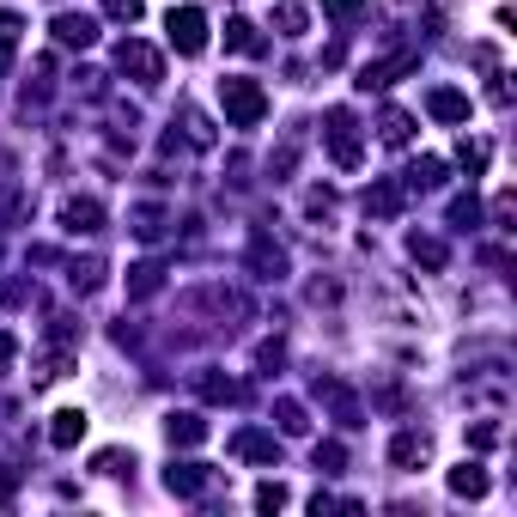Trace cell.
Listing matches in <instances>:
<instances>
[{"instance_id": "obj_1", "label": "cell", "mask_w": 517, "mask_h": 517, "mask_svg": "<svg viewBox=\"0 0 517 517\" xmlns=\"http://www.w3.org/2000/svg\"><path fill=\"white\" fill-rule=\"evenodd\" d=\"M219 110H226V122L232 128H256L262 116H268V92L256 86V80H219Z\"/></svg>"}, {"instance_id": "obj_2", "label": "cell", "mask_w": 517, "mask_h": 517, "mask_svg": "<svg viewBox=\"0 0 517 517\" xmlns=\"http://www.w3.org/2000/svg\"><path fill=\"white\" fill-rule=\"evenodd\" d=\"M323 140H329V159H335L341 171H359L365 146H359V122H353V110H329V116H323Z\"/></svg>"}, {"instance_id": "obj_3", "label": "cell", "mask_w": 517, "mask_h": 517, "mask_svg": "<svg viewBox=\"0 0 517 517\" xmlns=\"http://www.w3.org/2000/svg\"><path fill=\"white\" fill-rule=\"evenodd\" d=\"M116 67L128 73L134 86H159V80H165V55H159L153 43H140V37H128V43L116 49Z\"/></svg>"}, {"instance_id": "obj_4", "label": "cell", "mask_w": 517, "mask_h": 517, "mask_svg": "<svg viewBox=\"0 0 517 517\" xmlns=\"http://www.w3.org/2000/svg\"><path fill=\"white\" fill-rule=\"evenodd\" d=\"M414 67H420V49H396V55H384V61H365L353 86H359V92H390L402 73H414Z\"/></svg>"}, {"instance_id": "obj_5", "label": "cell", "mask_w": 517, "mask_h": 517, "mask_svg": "<svg viewBox=\"0 0 517 517\" xmlns=\"http://www.w3.org/2000/svg\"><path fill=\"white\" fill-rule=\"evenodd\" d=\"M165 31H171V49L177 55H201L207 49V13L201 7H171Z\"/></svg>"}, {"instance_id": "obj_6", "label": "cell", "mask_w": 517, "mask_h": 517, "mask_svg": "<svg viewBox=\"0 0 517 517\" xmlns=\"http://www.w3.org/2000/svg\"><path fill=\"white\" fill-rule=\"evenodd\" d=\"M49 31H55L61 49H92V43H98V19H92V13H55Z\"/></svg>"}, {"instance_id": "obj_7", "label": "cell", "mask_w": 517, "mask_h": 517, "mask_svg": "<svg viewBox=\"0 0 517 517\" xmlns=\"http://www.w3.org/2000/svg\"><path fill=\"white\" fill-rule=\"evenodd\" d=\"M232 451H238L244 463H268V469H280V438L262 432V426H244V432L232 438Z\"/></svg>"}, {"instance_id": "obj_8", "label": "cell", "mask_w": 517, "mask_h": 517, "mask_svg": "<svg viewBox=\"0 0 517 517\" xmlns=\"http://www.w3.org/2000/svg\"><path fill=\"white\" fill-rule=\"evenodd\" d=\"M250 274H256V280H286V250H280L268 232L250 238Z\"/></svg>"}, {"instance_id": "obj_9", "label": "cell", "mask_w": 517, "mask_h": 517, "mask_svg": "<svg viewBox=\"0 0 517 517\" xmlns=\"http://www.w3.org/2000/svg\"><path fill=\"white\" fill-rule=\"evenodd\" d=\"M86 426H92L86 408H55V414H49V445H55V451H73V445L86 438Z\"/></svg>"}, {"instance_id": "obj_10", "label": "cell", "mask_w": 517, "mask_h": 517, "mask_svg": "<svg viewBox=\"0 0 517 517\" xmlns=\"http://www.w3.org/2000/svg\"><path fill=\"white\" fill-rule=\"evenodd\" d=\"M207 481H213V469H207V463H171V469H165V487H171L177 499H201V493H207Z\"/></svg>"}, {"instance_id": "obj_11", "label": "cell", "mask_w": 517, "mask_h": 517, "mask_svg": "<svg viewBox=\"0 0 517 517\" xmlns=\"http://www.w3.org/2000/svg\"><path fill=\"white\" fill-rule=\"evenodd\" d=\"M61 226H67L73 238H92V232H104V207H98V201H67V207H61Z\"/></svg>"}, {"instance_id": "obj_12", "label": "cell", "mask_w": 517, "mask_h": 517, "mask_svg": "<svg viewBox=\"0 0 517 517\" xmlns=\"http://www.w3.org/2000/svg\"><path fill=\"white\" fill-rule=\"evenodd\" d=\"M426 457H432V438H426V432H396V438H390V463H396V469H420Z\"/></svg>"}, {"instance_id": "obj_13", "label": "cell", "mask_w": 517, "mask_h": 517, "mask_svg": "<svg viewBox=\"0 0 517 517\" xmlns=\"http://www.w3.org/2000/svg\"><path fill=\"white\" fill-rule=\"evenodd\" d=\"M426 116H432V122H469V92L438 86V92L426 98Z\"/></svg>"}, {"instance_id": "obj_14", "label": "cell", "mask_w": 517, "mask_h": 517, "mask_svg": "<svg viewBox=\"0 0 517 517\" xmlns=\"http://www.w3.org/2000/svg\"><path fill=\"white\" fill-rule=\"evenodd\" d=\"M165 438H171V451H189V445H201V438H207V420L195 408H183V414L165 420Z\"/></svg>"}, {"instance_id": "obj_15", "label": "cell", "mask_w": 517, "mask_h": 517, "mask_svg": "<svg viewBox=\"0 0 517 517\" xmlns=\"http://www.w3.org/2000/svg\"><path fill=\"white\" fill-rule=\"evenodd\" d=\"M195 390H201V402H213V408H232V402H238V384H232L226 372H195Z\"/></svg>"}, {"instance_id": "obj_16", "label": "cell", "mask_w": 517, "mask_h": 517, "mask_svg": "<svg viewBox=\"0 0 517 517\" xmlns=\"http://www.w3.org/2000/svg\"><path fill=\"white\" fill-rule=\"evenodd\" d=\"M487 487H493V481H487L481 463H457V469H451V493H457V499H487Z\"/></svg>"}, {"instance_id": "obj_17", "label": "cell", "mask_w": 517, "mask_h": 517, "mask_svg": "<svg viewBox=\"0 0 517 517\" xmlns=\"http://www.w3.org/2000/svg\"><path fill=\"white\" fill-rule=\"evenodd\" d=\"M365 213H372V219H396L402 213V183H372V189H365Z\"/></svg>"}, {"instance_id": "obj_18", "label": "cell", "mask_w": 517, "mask_h": 517, "mask_svg": "<svg viewBox=\"0 0 517 517\" xmlns=\"http://www.w3.org/2000/svg\"><path fill=\"white\" fill-rule=\"evenodd\" d=\"M226 49H238V55H262V49H268V37H262L250 19H226Z\"/></svg>"}, {"instance_id": "obj_19", "label": "cell", "mask_w": 517, "mask_h": 517, "mask_svg": "<svg viewBox=\"0 0 517 517\" xmlns=\"http://www.w3.org/2000/svg\"><path fill=\"white\" fill-rule=\"evenodd\" d=\"M451 177H445V159H414L408 165V189H420V195H432V189H445Z\"/></svg>"}, {"instance_id": "obj_20", "label": "cell", "mask_w": 517, "mask_h": 517, "mask_svg": "<svg viewBox=\"0 0 517 517\" xmlns=\"http://www.w3.org/2000/svg\"><path fill=\"white\" fill-rule=\"evenodd\" d=\"M159 286H165V268L159 262H134L128 268V299H153Z\"/></svg>"}, {"instance_id": "obj_21", "label": "cell", "mask_w": 517, "mask_h": 517, "mask_svg": "<svg viewBox=\"0 0 517 517\" xmlns=\"http://www.w3.org/2000/svg\"><path fill=\"white\" fill-rule=\"evenodd\" d=\"M378 134H384V146H408V140H414V116L390 104V110L378 116Z\"/></svg>"}, {"instance_id": "obj_22", "label": "cell", "mask_w": 517, "mask_h": 517, "mask_svg": "<svg viewBox=\"0 0 517 517\" xmlns=\"http://www.w3.org/2000/svg\"><path fill=\"white\" fill-rule=\"evenodd\" d=\"M274 420H280V432H286V438H305V432H311V420H305V408H299V402H292V396H280V402H274Z\"/></svg>"}, {"instance_id": "obj_23", "label": "cell", "mask_w": 517, "mask_h": 517, "mask_svg": "<svg viewBox=\"0 0 517 517\" xmlns=\"http://www.w3.org/2000/svg\"><path fill=\"white\" fill-rule=\"evenodd\" d=\"M67 286H73V292H98V286H104V262H98V256L73 262V268H67Z\"/></svg>"}, {"instance_id": "obj_24", "label": "cell", "mask_w": 517, "mask_h": 517, "mask_svg": "<svg viewBox=\"0 0 517 517\" xmlns=\"http://www.w3.org/2000/svg\"><path fill=\"white\" fill-rule=\"evenodd\" d=\"M408 256H414V262H426V268H445V244L426 238V232H414V238H408Z\"/></svg>"}, {"instance_id": "obj_25", "label": "cell", "mask_w": 517, "mask_h": 517, "mask_svg": "<svg viewBox=\"0 0 517 517\" xmlns=\"http://www.w3.org/2000/svg\"><path fill=\"white\" fill-rule=\"evenodd\" d=\"M274 25H280V37H305V7H299V0H280Z\"/></svg>"}, {"instance_id": "obj_26", "label": "cell", "mask_w": 517, "mask_h": 517, "mask_svg": "<svg viewBox=\"0 0 517 517\" xmlns=\"http://www.w3.org/2000/svg\"><path fill=\"white\" fill-rule=\"evenodd\" d=\"M311 463H317L323 475H335V469H347V445H341V438H323V445L311 451Z\"/></svg>"}, {"instance_id": "obj_27", "label": "cell", "mask_w": 517, "mask_h": 517, "mask_svg": "<svg viewBox=\"0 0 517 517\" xmlns=\"http://www.w3.org/2000/svg\"><path fill=\"white\" fill-rule=\"evenodd\" d=\"M451 226H457V232H475V226H481V201H475V195H457V201H451Z\"/></svg>"}, {"instance_id": "obj_28", "label": "cell", "mask_w": 517, "mask_h": 517, "mask_svg": "<svg viewBox=\"0 0 517 517\" xmlns=\"http://www.w3.org/2000/svg\"><path fill=\"white\" fill-rule=\"evenodd\" d=\"M457 159H463V171H469V177H481L493 153H487V140H463V146H457Z\"/></svg>"}, {"instance_id": "obj_29", "label": "cell", "mask_w": 517, "mask_h": 517, "mask_svg": "<svg viewBox=\"0 0 517 517\" xmlns=\"http://www.w3.org/2000/svg\"><path fill=\"white\" fill-rule=\"evenodd\" d=\"M146 13V0H104V19H116V25H134Z\"/></svg>"}, {"instance_id": "obj_30", "label": "cell", "mask_w": 517, "mask_h": 517, "mask_svg": "<svg viewBox=\"0 0 517 517\" xmlns=\"http://www.w3.org/2000/svg\"><path fill=\"white\" fill-rule=\"evenodd\" d=\"M92 469H98V475H122V469H134V457H128V451H98Z\"/></svg>"}, {"instance_id": "obj_31", "label": "cell", "mask_w": 517, "mask_h": 517, "mask_svg": "<svg viewBox=\"0 0 517 517\" xmlns=\"http://www.w3.org/2000/svg\"><path fill=\"white\" fill-rule=\"evenodd\" d=\"M134 232H140V238H159V232H165V213H159V207H140V213H134Z\"/></svg>"}, {"instance_id": "obj_32", "label": "cell", "mask_w": 517, "mask_h": 517, "mask_svg": "<svg viewBox=\"0 0 517 517\" xmlns=\"http://www.w3.org/2000/svg\"><path fill=\"white\" fill-rule=\"evenodd\" d=\"M256 365H262V372L274 378L280 365H286V347H280V341H262V347H256Z\"/></svg>"}, {"instance_id": "obj_33", "label": "cell", "mask_w": 517, "mask_h": 517, "mask_svg": "<svg viewBox=\"0 0 517 517\" xmlns=\"http://www.w3.org/2000/svg\"><path fill=\"white\" fill-rule=\"evenodd\" d=\"M280 505H286V487L280 481H262L256 487V511H280Z\"/></svg>"}, {"instance_id": "obj_34", "label": "cell", "mask_w": 517, "mask_h": 517, "mask_svg": "<svg viewBox=\"0 0 517 517\" xmlns=\"http://www.w3.org/2000/svg\"><path fill=\"white\" fill-rule=\"evenodd\" d=\"M469 445H475V451H493V445H499V426H493V420H475V426H469Z\"/></svg>"}, {"instance_id": "obj_35", "label": "cell", "mask_w": 517, "mask_h": 517, "mask_svg": "<svg viewBox=\"0 0 517 517\" xmlns=\"http://www.w3.org/2000/svg\"><path fill=\"white\" fill-rule=\"evenodd\" d=\"M323 13H329V19H359L365 0H323Z\"/></svg>"}, {"instance_id": "obj_36", "label": "cell", "mask_w": 517, "mask_h": 517, "mask_svg": "<svg viewBox=\"0 0 517 517\" xmlns=\"http://www.w3.org/2000/svg\"><path fill=\"white\" fill-rule=\"evenodd\" d=\"M19 31H25V19H19V13H0V49H13V43H19Z\"/></svg>"}, {"instance_id": "obj_37", "label": "cell", "mask_w": 517, "mask_h": 517, "mask_svg": "<svg viewBox=\"0 0 517 517\" xmlns=\"http://www.w3.org/2000/svg\"><path fill=\"white\" fill-rule=\"evenodd\" d=\"M13 493H19V469H0V505H13Z\"/></svg>"}, {"instance_id": "obj_38", "label": "cell", "mask_w": 517, "mask_h": 517, "mask_svg": "<svg viewBox=\"0 0 517 517\" xmlns=\"http://www.w3.org/2000/svg\"><path fill=\"white\" fill-rule=\"evenodd\" d=\"M13 359H19V341H13L7 329H0V372H7V365H13Z\"/></svg>"}]
</instances>
